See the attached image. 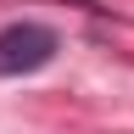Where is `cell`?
I'll return each instance as SVG.
<instances>
[{"instance_id": "6da1fadb", "label": "cell", "mask_w": 134, "mask_h": 134, "mask_svg": "<svg viewBox=\"0 0 134 134\" xmlns=\"http://www.w3.org/2000/svg\"><path fill=\"white\" fill-rule=\"evenodd\" d=\"M62 50V34L45 28V23H6L0 28V78H28L39 67L56 62Z\"/></svg>"}]
</instances>
